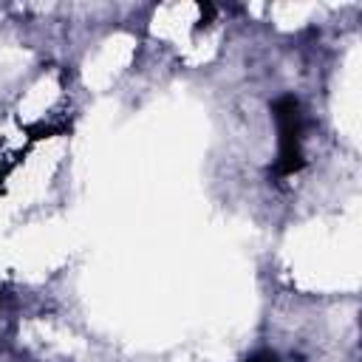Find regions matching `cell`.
I'll return each mask as SVG.
<instances>
[{
	"label": "cell",
	"instance_id": "7a4b0ae2",
	"mask_svg": "<svg viewBox=\"0 0 362 362\" xmlns=\"http://www.w3.org/2000/svg\"><path fill=\"white\" fill-rule=\"evenodd\" d=\"M246 362H280L274 354H257V356H252V359H246Z\"/></svg>",
	"mask_w": 362,
	"mask_h": 362
},
{
	"label": "cell",
	"instance_id": "6da1fadb",
	"mask_svg": "<svg viewBox=\"0 0 362 362\" xmlns=\"http://www.w3.org/2000/svg\"><path fill=\"white\" fill-rule=\"evenodd\" d=\"M277 122V175H294L303 167V116L294 96H280L274 102Z\"/></svg>",
	"mask_w": 362,
	"mask_h": 362
}]
</instances>
